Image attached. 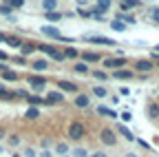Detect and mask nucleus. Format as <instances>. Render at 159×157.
<instances>
[{"mask_svg":"<svg viewBox=\"0 0 159 157\" xmlns=\"http://www.w3.org/2000/svg\"><path fill=\"white\" fill-rule=\"evenodd\" d=\"M73 155H75V157H86V150H82V148H77V150H73Z\"/></svg>","mask_w":159,"mask_h":157,"instance_id":"36","label":"nucleus"},{"mask_svg":"<svg viewBox=\"0 0 159 157\" xmlns=\"http://www.w3.org/2000/svg\"><path fill=\"white\" fill-rule=\"evenodd\" d=\"M0 97H2V100H13L16 97V93H11V91H7L2 84H0Z\"/></svg>","mask_w":159,"mask_h":157,"instance_id":"19","label":"nucleus"},{"mask_svg":"<svg viewBox=\"0 0 159 157\" xmlns=\"http://www.w3.org/2000/svg\"><path fill=\"white\" fill-rule=\"evenodd\" d=\"M84 60H86V62H97L99 55H97L95 51H86V53H84Z\"/></svg>","mask_w":159,"mask_h":157,"instance_id":"25","label":"nucleus"},{"mask_svg":"<svg viewBox=\"0 0 159 157\" xmlns=\"http://www.w3.org/2000/svg\"><path fill=\"white\" fill-rule=\"evenodd\" d=\"M89 104H91L89 95H77V97H75V106H77V109H86Z\"/></svg>","mask_w":159,"mask_h":157,"instance_id":"11","label":"nucleus"},{"mask_svg":"<svg viewBox=\"0 0 159 157\" xmlns=\"http://www.w3.org/2000/svg\"><path fill=\"white\" fill-rule=\"evenodd\" d=\"M148 115L152 117V120H155V117H159V106H157L155 102H152V104L148 106Z\"/></svg>","mask_w":159,"mask_h":157,"instance_id":"27","label":"nucleus"},{"mask_svg":"<svg viewBox=\"0 0 159 157\" xmlns=\"http://www.w3.org/2000/svg\"><path fill=\"white\" fill-rule=\"evenodd\" d=\"M97 9L102 11V13H106L111 9V0H97Z\"/></svg>","mask_w":159,"mask_h":157,"instance_id":"18","label":"nucleus"},{"mask_svg":"<svg viewBox=\"0 0 159 157\" xmlns=\"http://www.w3.org/2000/svg\"><path fill=\"white\" fill-rule=\"evenodd\" d=\"M157 67H159V62H157Z\"/></svg>","mask_w":159,"mask_h":157,"instance_id":"42","label":"nucleus"},{"mask_svg":"<svg viewBox=\"0 0 159 157\" xmlns=\"http://www.w3.org/2000/svg\"><path fill=\"white\" fill-rule=\"evenodd\" d=\"M7 58H9V55H7L5 51H0V60H2V62H5V60H7Z\"/></svg>","mask_w":159,"mask_h":157,"instance_id":"39","label":"nucleus"},{"mask_svg":"<svg viewBox=\"0 0 159 157\" xmlns=\"http://www.w3.org/2000/svg\"><path fill=\"white\" fill-rule=\"evenodd\" d=\"M119 7H122V11L135 9V7H139V0H122V2H119Z\"/></svg>","mask_w":159,"mask_h":157,"instance_id":"13","label":"nucleus"},{"mask_svg":"<svg viewBox=\"0 0 159 157\" xmlns=\"http://www.w3.org/2000/svg\"><path fill=\"white\" fill-rule=\"evenodd\" d=\"M66 150H69V146H66V144H57V146H55V153H60V155H64Z\"/></svg>","mask_w":159,"mask_h":157,"instance_id":"33","label":"nucleus"},{"mask_svg":"<svg viewBox=\"0 0 159 157\" xmlns=\"http://www.w3.org/2000/svg\"><path fill=\"white\" fill-rule=\"evenodd\" d=\"M5 42H9L11 47H20V44H22V42H20V40H18V38H7V40H5Z\"/></svg>","mask_w":159,"mask_h":157,"instance_id":"34","label":"nucleus"},{"mask_svg":"<svg viewBox=\"0 0 159 157\" xmlns=\"http://www.w3.org/2000/svg\"><path fill=\"white\" fill-rule=\"evenodd\" d=\"M27 102H29L31 106H35V109H38L40 104H47V102H44V100H42L40 95H29V97H27Z\"/></svg>","mask_w":159,"mask_h":157,"instance_id":"14","label":"nucleus"},{"mask_svg":"<svg viewBox=\"0 0 159 157\" xmlns=\"http://www.w3.org/2000/svg\"><path fill=\"white\" fill-rule=\"evenodd\" d=\"M117 131H119V135H124V137H126L128 142H133V140H135V137H133V133H130V131H128L126 126H119Z\"/></svg>","mask_w":159,"mask_h":157,"instance_id":"24","label":"nucleus"},{"mask_svg":"<svg viewBox=\"0 0 159 157\" xmlns=\"http://www.w3.org/2000/svg\"><path fill=\"white\" fill-rule=\"evenodd\" d=\"M5 5H9L11 9H20V7H25V0H7Z\"/></svg>","mask_w":159,"mask_h":157,"instance_id":"26","label":"nucleus"},{"mask_svg":"<svg viewBox=\"0 0 159 157\" xmlns=\"http://www.w3.org/2000/svg\"><path fill=\"white\" fill-rule=\"evenodd\" d=\"M40 31H42L44 35H49V38H55V40H60V38H62V33H60L57 27H42Z\"/></svg>","mask_w":159,"mask_h":157,"instance_id":"8","label":"nucleus"},{"mask_svg":"<svg viewBox=\"0 0 159 157\" xmlns=\"http://www.w3.org/2000/svg\"><path fill=\"white\" fill-rule=\"evenodd\" d=\"M86 40L93 44H104V47H115V40L111 38H102V35H86Z\"/></svg>","mask_w":159,"mask_h":157,"instance_id":"4","label":"nucleus"},{"mask_svg":"<svg viewBox=\"0 0 159 157\" xmlns=\"http://www.w3.org/2000/svg\"><path fill=\"white\" fill-rule=\"evenodd\" d=\"M62 55H64V58H77V49H73V47H66V49L62 51Z\"/></svg>","mask_w":159,"mask_h":157,"instance_id":"28","label":"nucleus"},{"mask_svg":"<svg viewBox=\"0 0 159 157\" xmlns=\"http://www.w3.org/2000/svg\"><path fill=\"white\" fill-rule=\"evenodd\" d=\"M2 80H9V82H16L18 80V73H13V71H2Z\"/></svg>","mask_w":159,"mask_h":157,"instance_id":"21","label":"nucleus"},{"mask_svg":"<svg viewBox=\"0 0 159 157\" xmlns=\"http://www.w3.org/2000/svg\"><path fill=\"white\" fill-rule=\"evenodd\" d=\"M115 77H117V80H130V77H133V71H128V69H117V71H115Z\"/></svg>","mask_w":159,"mask_h":157,"instance_id":"12","label":"nucleus"},{"mask_svg":"<svg viewBox=\"0 0 159 157\" xmlns=\"http://www.w3.org/2000/svg\"><path fill=\"white\" fill-rule=\"evenodd\" d=\"M29 84H31V89H33V91H42L47 82H44V77H38V75H31V77H29Z\"/></svg>","mask_w":159,"mask_h":157,"instance_id":"7","label":"nucleus"},{"mask_svg":"<svg viewBox=\"0 0 159 157\" xmlns=\"http://www.w3.org/2000/svg\"><path fill=\"white\" fill-rule=\"evenodd\" d=\"M135 69L142 71V73H148V71L152 69V62H150V60H137V62H135Z\"/></svg>","mask_w":159,"mask_h":157,"instance_id":"9","label":"nucleus"},{"mask_svg":"<svg viewBox=\"0 0 159 157\" xmlns=\"http://www.w3.org/2000/svg\"><path fill=\"white\" fill-rule=\"evenodd\" d=\"M47 20L49 22H57V20H62V13H57V11H47Z\"/></svg>","mask_w":159,"mask_h":157,"instance_id":"17","label":"nucleus"},{"mask_svg":"<svg viewBox=\"0 0 159 157\" xmlns=\"http://www.w3.org/2000/svg\"><path fill=\"white\" fill-rule=\"evenodd\" d=\"M20 49H22V55H29V53H33L38 47H35V44H31V42H27V44H20Z\"/></svg>","mask_w":159,"mask_h":157,"instance_id":"20","label":"nucleus"},{"mask_svg":"<svg viewBox=\"0 0 159 157\" xmlns=\"http://www.w3.org/2000/svg\"><path fill=\"white\" fill-rule=\"evenodd\" d=\"M38 117H40V109L31 106V109L27 111V120H38Z\"/></svg>","mask_w":159,"mask_h":157,"instance_id":"23","label":"nucleus"},{"mask_svg":"<svg viewBox=\"0 0 159 157\" xmlns=\"http://www.w3.org/2000/svg\"><path fill=\"white\" fill-rule=\"evenodd\" d=\"M99 137H102V142H104V144H108V146H115V144H117L115 131H111V128H104L102 133H99Z\"/></svg>","mask_w":159,"mask_h":157,"instance_id":"3","label":"nucleus"},{"mask_svg":"<svg viewBox=\"0 0 159 157\" xmlns=\"http://www.w3.org/2000/svg\"><path fill=\"white\" fill-rule=\"evenodd\" d=\"M57 86L62 89V91H66V93H75V91H77V84H73V82H66V80L57 82Z\"/></svg>","mask_w":159,"mask_h":157,"instance_id":"10","label":"nucleus"},{"mask_svg":"<svg viewBox=\"0 0 159 157\" xmlns=\"http://www.w3.org/2000/svg\"><path fill=\"white\" fill-rule=\"evenodd\" d=\"M0 13H2V16H9V13H11V7H9V5H0Z\"/></svg>","mask_w":159,"mask_h":157,"instance_id":"35","label":"nucleus"},{"mask_svg":"<svg viewBox=\"0 0 159 157\" xmlns=\"http://www.w3.org/2000/svg\"><path fill=\"white\" fill-rule=\"evenodd\" d=\"M93 93H95L97 97H106V93H108V91H106L104 86H93Z\"/></svg>","mask_w":159,"mask_h":157,"instance_id":"29","label":"nucleus"},{"mask_svg":"<svg viewBox=\"0 0 159 157\" xmlns=\"http://www.w3.org/2000/svg\"><path fill=\"white\" fill-rule=\"evenodd\" d=\"M97 113H99V115H111V117H115V111H111V109H106V106H99Z\"/></svg>","mask_w":159,"mask_h":157,"instance_id":"30","label":"nucleus"},{"mask_svg":"<svg viewBox=\"0 0 159 157\" xmlns=\"http://www.w3.org/2000/svg\"><path fill=\"white\" fill-rule=\"evenodd\" d=\"M111 27H113L115 31H126V25H124V22H117V20H115V22H113Z\"/></svg>","mask_w":159,"mask_h":157,"instance_id":"31","label":"nucleus"},{"mask_svg":"<svg viewBox=\"0 0 159 157\" xmlns=\"http://www.w3.org/2000/svg\"><path fill=\"white\" fill-rule=\"evenodd\" d=\"M75 71H77V73H82V75H86L91 69H89V64H86V62H77V64H75Z\"/></svg>","mask_w":159,"mask_h":157,"instance_id":"22","label":"nucleus"},{"mask_svg":"<svg viewBox=\"0 0 159 157\" xmlns=\"http://www.w3.org/2000/svg\"><path fill=\"white\" fill-rule=\"evenodd\" d=\"M38 49H40V51H44V53H47V55H51V58H55V60H64L62 51H57L55 47H49V44H40Z\"/></svg>","mask_w":159,"mask_h":157,"instance_id":"5","label":"nucleus"},{"mask_svg":"<svg viewBox=\"0 0 159 157\" xmlns=\"http://www.w3.org/2000/svg\"><path fill=\"white\" fill-rule=\"evenodd\" d=\"M42 7H44V11H55L57 9V0H42Z\"/></svg>","mask_w":159,"mask_h":157,"instance_id":"16","label":"nucleus"},{"mask_svg":"<svg viewBox=\"0 0 159 157\" xmlns=\"http://www.w3.org/2000/svg\"><path fill=\"white\" fill-rule=\"evenodd\" d=\"M104 67L117 71L119 67H126V58H122V55H119V58H106V60H104Z\"/></svg>","mask_w":159,"mask_h":157,"instance_id":"2","label":"nucleus"},{"mask_svg":"<svg viewBox=\"0 0 159 157\" xmlns=\"http://www.w3.org/2000/svg\"><path fill=\"white\" fill-rule=\"evenodd\" d=\"M152 16H155V20H159V7H157V9H152Z\"/></svg>","mask_w":159,"mask_h":157,"instance_id":"38","label":"nucleus"},{"mask_svg":"<svg viewBox=\"0 0 159 157\" xmlns=\"http://www.w3.org/2000/svg\"><path fill=\"white\" fill-rule=\"evenodd\" d=\"M44 102H47V104H60V102H64V95H62V91H51V93L47 95Z\"/></svg>","mask_w":159,"mask_h":157,"instance_id":"6","label":"nucleus"},{"mask_svg":"<svg viewBox=\"0 0 159 157\" xmlns=\"http://www.w3.org/2000/svg\"><path fill=\"white\" fill-rule=\"evenodd\" d=\"M93 77H95V80H106L108 75H106L104 71H93Z\"/></svg>","mask_w":159,"mask_h":157,"instance_id":"32","label":"nucleus"},{"mask_svg":"<svg viewBox=\"0 0 159 157\" xmlns=\"http://www.w3.org/2000/svg\"><path fill=\"white\" fill-rule=\"evenodd\" d=\"M155 51H157V55H159V44H157V47H155Z\"/></svg>","mask_w":159,"mask_h":157,"instance_id":"41","label":"nucleus"},{"mask_svg":"<svg viewBox=\"0 0 159 157\" xmlns=\"http://www.w3.org/2000/svg\"><path fill=\"white\" fill-rule=\"evenodd\" d=\"M5 40H7V35H5V33H0V42H5Z\"/></svg>","mask_w":159,"mask_h":157,"instance_id":"40","label":"nucleus"},{"mask_svg":"<svg viewBox=\"0 0 159 157\" xmlns=\"http://www.w3.org/2000/svg\"><path fill=\"white\" fill-rule=\"evenodd\" d=\"M84 135H86V128H84L82 122H73L69 126V137H71V140H82Z\"/></svg>","mask_w":159,"mask_h":157,"instance_id":"1","label":"nucleus"},{"mask_svg":"<svg viewBox=\"0 0 159 157\" xmlns=\"http://www.w3.org/2000/svg\"><path fill=\"white\" fill-rule=\"evenodd\" d=\"M9 144H13V146L18 144V135H11V140H9Z\"/></svg>","mask_w":159,"mask_h":157,"instance_id":"37","label":"nucleus"},{"mask_svg":"<svg viewBox=\"0 0 159 157\" xmlns=\"http://www.w3.org/2000/svg\"><path fill=\"white\" fill-rule=\"evenodd\" d=\"M31 67H33V71H40V73H42V71H47L49 64H47V60H33Z\"/></svg>","mask_w":159,"mask_h":157,"instance_id":"15","label":"nucleus"}]
</instances>
